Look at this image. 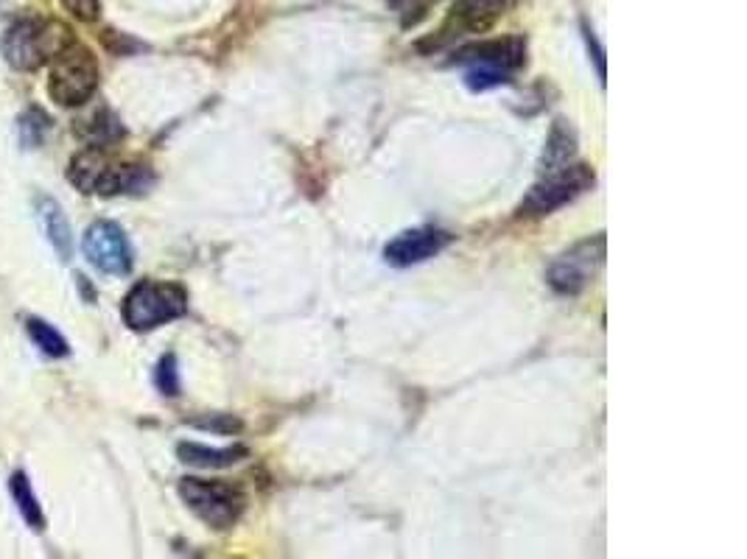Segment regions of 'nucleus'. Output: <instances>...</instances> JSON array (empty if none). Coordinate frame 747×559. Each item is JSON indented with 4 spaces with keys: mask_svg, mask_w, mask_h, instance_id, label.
<instances>
[{
    "mask_svg": "<svg viewBox=\"0 0 747 559\" xmlns=\"http://www.w3.org/2000/svg\"><path fill=\"white\" fill-rule=\"evenodd\" d=\"M457 62L465 65V85L470 90H493V87L513 81V76L524 68L526 43L521 37H504L468 45V48L459 51Z\"/></svg>",
    "mask_w": 747,
    "mask_h": 559,
    "instance_id": "1",
    "label": "nucleus"
},
{
    "mask_svg": "<svg viewBox=\"0 0 747 559\" xmlns=\"http://www.w3.org/2000/svg\"><path fill=\"white\" fill-rule=\"evenodd\" d=\"M74 31L59 20L23 18L7 31L3 37V56L12 68L37 70L45 62L54 59L63 48L74 43Z\"/></svg>",
    "mask_w": 747,
    "mask_h": 559,
    "instance_id": "2",
    "label": "nucleus"
},
{
    "mask_svg": "<svg viewBox=\"0 0 747 559\" xmlns=\"http://www.w3.org/2000/svg\"><path fill=\"white\" fill-rule=\"evenodd\" d=\"M99 87V62L93 51L79 43H70L51 62L48 92L59 107H81L93 99Z\"/></svg>",
    "mask_w": 747,
    "mask_h": 559,
    "instance_id": "3",
    "label": "nucleus"
},
{
    "mask_svg": "<svg viewBox=\"0 0 747 559\" xmlns=\"http://www.w3.org/2000/svg\"><path fill=\"white\" fill-rule=\"evenodd\" d=\"M188 311V294L182 286L163 280H143L126 294L124 322L132 331H155L166 322L179 320Z\"/></svg>",
    "mask_w": 747,
    "mask_h": 559,
    "instance_id": "4",
    "label": "nucleus"
},
{
    "mask_svg": "<svg viewBox=\"0 0 747 559\" xmlns=\"http://www.w3.org/2000/svg\"><path fill=\"white\" fill-rule=\"evenodd\" d=\"M179 499L186 501L188 510L208 523L211 529H230L244 512V495L238 487L227 481H204V479H182L179 481Z\"/></svg>",
    "mask_w": 747,
    "mask_h": 559,
    "instance_id": "5",
    "label": "nucleus"
},
{
    "mask_svg": "<svg viewBox=\"0 0 747 559\" xmlns=\"http://www.w3.org/2000/svg\"><path fill=\"white\" fill-rule=\"evenodd\" d=\"M544 174L546 177L521 202V215H532V219L549 215L551 210L575 202L577 197H582L593 185V171L588 166H582V163H575V166L562 163V166L549 168Z\"/></svg>",
    "mask_w": 747,
    "mask_h": 559,
    "instance_id": "6",
    "label": "nucleus"
},
{
    "mask_svg": "<svg viewBox=\"0 0 747 559\" xmlns=\"http://www.w3.org/2000/svg\"><path fill=\"white\" fill-rule=\"evenodd\" d=\"M605 260V238H588L551 264L549 283L560 294H580Z\"/></svg>",
    "mask_w": 747,
    "mask_h": 559,
    "instance_id": "7",
    "label": "nucleus"
},
{
    "mask_svg": "<svg viewBox=\"0 0 747 559\" xmlns=\"http://www.w3.org/2000/svg\"><path fill=\"white\" fill-rule=\"evenodd\" d=\"M85 258L99 271L112 277H126L132 271L130 238L115 222H96L85 233Z\"/></svg>",
    "mask_w": 747,
    "mask_h": 559,
    "instance_id": "8",
    "label": "nucleus"
},
{
    "mask_svg": "<svg viewBox=\"0 0 747 559\" xmlns=\"http://www.w3.org/2000/svg\"><path fill=\"white\" fill-rule=\"evenodd\" d=\"M448 244H451V235L445 233V230L414 227L395 235L390 244L383 246V260L395 266V269H409V266L426 264L428 258L443 253Z\"/></svg>",
    "mask_w": 747,
    "mask_h": 559,
    "instance_id": "9",
    "label": "nucleus"
},
{
    "mask_svg": "<svg viewBox=\"0 0 747 559\" xmlns=\"http://www.w3.org/2000/svg\"><path fill=\"white\" fill-rule=\"evenodd\" d=\"M506 3L510 0H457L451 18L439 31V37L454 40L465 37V34H482L504 14Z\"/></svg>",
    "mask_w": 747,
    "mask_h": 559,
    "instance_id": "10",
    "label": "nucleus"
},
{
    "mask_svg": "<svg viewBox=\"0 0 747 559\" xmlns=\"http://www.w3.org/2000/svg\"><path fill=\"white\" fill-rule=\"evenodd\" d=\"M179 461H186L191 468H202V470H219V468H230L235 461H242L247 456V448L244 445H230V448H208V445L199 443H182L177 448Z\"/></svg>",
    "mask_w": 747,
    "mask_h": 559,
    "instance_id": "11",
    "label": "nucleus"
},
{
    "mask_svg": "<svg viewBox=\"0 0 747 559\" xmlns=\"http://www.w3.org/2000/svg\"><path fill=\"white\" fill-rule=\"evenodd\" d=\"M37 213H40V222H43L51 246L56 249V255H59L63 260H68L70 255H74V235H70L68 215L63 213L59 202L51 197L37 199Z\"/></svg>",
    "mask_w": 747,
    "mask_h": 559,
    "instance_id": "12",
    "label": "nucleus"
},
{
    "mask_svg": "<svg viewBox=\"0 0 747 559\" xmlns=\"http://www.w3.org/2000/svg\"><path fill=\"white\" fill-rule=\"evenodd\" d=\"M107 163H110V157L104 154V148L87 146L85 152H79L74 160H70L68 168L70 182H74L81 193H96V185H99Z\"/></svg>",
    "mask_w": 747,
    "mask_h": 559,
    "instance_id": "13",
    "label": "nucleus"
},
{
    "mask_svg": "<svg viewBox=\"0 0 747 559\" xmlns=\"http://www.w3.org/2000/svg\"><path fill=\"white\" fill-rule=\"evenodd\" d=\"M12 495H14V501H18V510H20V515H23V521L29 523L34 532H43L45 529L43 506L37 504V495H34L29 476L25 473L12 476Z\"/></svg>",
    "mask_w": 747,
    "mask_h": 559,
    "instance_id": "14",
    "label": "nucleus"
},
{
    "mask_svg": "<svg viewBox=\"0 0 747 559\" xmlns=\"http://www.w3.org/2000/svg\"><path fill=\"white\" fill-rule=\"evenodd\" d=\"M87 126H81V135L87 137V141L93 143V146H110L112 141H118V137L124 135V130H121V123H118V118L112 115L110 110H99L96 112L90 121H85Z\"/></svg>",
    "mask_w": 747,
    "mask_h": 559,
    "instance_id": "15",
    "label": "nucleus"
},
{
    "mask_svg": "<svg viewBox=\"0 0 747 559\" xmlns=\"http://www.w3.org/2000/svg\"><path fill=\"white\" fill-rule=\"evenodd\" d=\"M29 336H32L34 345L40 347V350L45 353V356L51 358H65L70 353L68 342H65V336L56 327H51L48 322L43 320H29Z\"/></svg>",
    "mask_w": 747,
    "mask_h": 559,
    "instance_id": "16",
    "label": "nucleus"
},
{
    "mask_svg": "<svg viewBox=\"0 0 747 559\" xmlns=\"http://www.w3.org/2000/svg\"><path fill=\"white\" fill-rule=\"evenodd\" d=\"M575 143H577L575 132H571L562 121H557V126L551 130L549 146H546V154H544V171L562 166V163H569L571 154H575Z\"/></svg>",
    "mask_w": 747,
    "mask_h": 559,
    "instance_id": "17",
    "label": "nucleus"
},
{
    "mask_svg": "<svg viewBox=\"0 0 747 559\" xmlns=\"http://www.w3.org/2000/svg\"><path fill=\"white\" fill-rule=\"evenodd\" d=\"M48 115H45L43 110H37V107H32V110L25 112L23 118H20V137H23V143L29 148H37L40 143H43L45 132H48Z\"/></svg>",
    "mask_w": 747,
    "mask_h": 559,
    "instance_id": "18",
    "label": "nucleus"
},
{
    "mask_svg": "<svg viewBox=\"0 0 747 559\" xmlns=\"http://www.w3.org/2000/svg\"><path fill=\"white\" fill-rule=\"evenodd\" d=\"M155 383L163 394H168V398H177V394H179L177 358H174V356L160 358V364H157V372H155Z\"/></svg>",
    "mask_w": 747,
    "mask_h": 559,
    "instance_id": "19",
    "label": "nucleus"
},
{
    "mask_svg": "<svg viewBox=\"0 0 747 559\" xmlns=\"http://www.w3.org/2000/svg\"><path fill=\"white\" fill-rule=\"evenodd\" d=\"M63 3L74 18L85 20V23L99 18V0H63Z\"/></svg>",
    "mask_w": 747,
    "mask_h": 559,
    "instance_id": "20",
    "label": "nucleus"
},
{
    "mask_svg": "<svg viewBox=\"0 0 747 559\" xmlns=\"http://www.w3.org/2000/svg\"><path fill=\"white\" fill-rule=\"evenodd\" d=\"M193 425H199V428H211V431H238L242 428V423L238 420H230V417H211V420H193Z\"/></svg>",
    "mask_w": 747,
    "mask_h": 559,
    "instance_id": "21",
    "label": "nucleus"
}]
</instances>
